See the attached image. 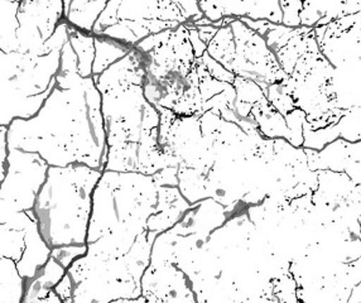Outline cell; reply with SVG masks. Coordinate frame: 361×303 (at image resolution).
<instances>
[{"mask_svg":"<svg viewBox=\"0 0 361 303\" xmlns=\"http://www.w3.org/2000/svg\"><path fill=\"white\" fill-rule=\"evenodd\" d=\"M25 253L17 263V268L23 278L32 279L46 266L52 253L42 234L38 233L37 218H32L25 229Z\"/></svg>","mask_w":361,"mask_h":303,"instance_id":"2","label":"cell"},{"mask_svg":"<svg viewBox=\"0 0 361 303\" xmlns=\"http://www.w3.org/2000/svg\"><path fill=\"white\" fill-rule=\"evenodd\" d=\"M25 285L17 261L1 256V302H23Z\"/></svg>","mask_w":361,"mask_h":303,"instance_id":"7","label":"cell"},{"mask_svg":"<svg viewBox=\"0 0 361 303\" xmlns=\"http://www.w3.org/2000/svg\"><path fill=\"white\" fill-rule=\"evenodd\" d=\"M68 36L70 42L78 58V75L82 79H89L92 75V66L95 61V37L87 35L76 27L68 23Z\"/></svg>","mask_w":361,"mask_h":303,"instance_id":"6","label":"cell"},{"mask_svg":"<svg viewBox=\"0 0 361 303\" xmlns=\"http://www.w3.org/2000/svg\"><path fill=\"white\" fill-rule=\"evenodd\" d=\"M319 173V188L312 194L314 205H330L336 207L343 200H346L351 191L355 188V183L351 181L345 172L334 171H317Z\"/></svg>","mask_w":361,"mask_h":303,"instance_id":"3","label":"cell"},{"mask_svg":"<svg viewBox=\"0 0 361 303\" xmlns=\"http://www.w3.org/2000/svg\"><path fill=\"white\" fill-rule=\"evenodd\" d=\"M361 302V282L359 285L354 287V290L351 292V296L349 298L348 303Z\"/></svg>","mask_w":361,"mask_h":303,"instance_id":"24","label":"cell"},{"mask_svg":"<svg viewBox=\"0 0 361 303\" xmlns=\"http://www.w3.org/2000/svg\"><path fill=\"white\" fill-rule=\"evenodd\" d=\"M153 180L156 182L157 186H169V187H177L180 185L178 180V167H167L163 168L159 173L153 175Z\"/></svg>","mask_w":361,"mask_h":303,"instance_id":"20","label":"cell"},{"mask_svg":"<svg viewBox=\"0 0 361 303\" xmlns=\"http://www.w3.org/2000/svg\"><path fill=\"white\" fill-rule=\"evenodd\" d=\"M271 105L274 106V109L279 111L283 116H287L290 111H293L295 109V100H293L292 95H287V94H283V92H282L281 97H278L276 101L271 103Z\"/></svg>","mask_w":361,"mask_h":303,"instance_id":"22","label":"cell"},{"mask_svg":"<svg viewBox=\"0 0 361 303\" xmlns=\"http://www.w3.org/2000/svg\"><path fill=\"white\" fill-rule=\"evenodd\" d=\"M247 18L253 20H269L274 25H282L283 12L279 1H249Z\"/></svg>","mask_w":361,"mask_h":303,"instance_id":"12","label":"cell"},{"mask_svg":"<svg viewBox=\"0 0 361 303\" xmlns=\"http://www.w3.org/2000/svg\"><path fill=\"white\" fill-rule=\"evenodd\" d=\"M73 290H75V283H73V277L70 273H66L63 278L54 287V291L60 296L62 302H75L73 299Z\"/></svg>","mask_w":361,"mask_h":303,"instance_id":"21","label":"cell"},{"mask_svg":"<svg viewBox=\"0 0 361 303\" xmlns=\"http://www.w3.org/2000/svg\"><path fill=\"white\" fill-rule=\"evenodd\" d=\"M233 85H234L235 90H236V100L238 101L255 105V104L262 103L264 99H267L264 92L260 89V86L252 80L236 76Z\"/></svg>","mask_w":361,"mask_h":303,"instance_id":"14","label":"cell"},{"mask_svg":"<svg viewBox=\"0 0 361 303\" xmlns=\"http://www.w3.org/2000/svg\"><path fill=\"white\" fill-rule=\"evenodd\" d=\"M307 156V163L310 170L334 171V172H345V166L349 161V142L338 140L332 142L322 151H314L305 148Z\"/></svg>","mask_w":361,"mask_h":303,"instance_id":"4","label":"cell"},{"mask_svg":"<svg viewBox=\"0 0 361 303\" xmlns=\"http://www.w3.org/2000/svg\"><path fill=\"white\" fill-rule=\"evenodd\" d=\"M271 283H273V295L278 298L279 302H300L297 297L298 285L292 273H287L279 278L271 279Z\"/></svg>","mask_w":361,"mask_h":303,"instance_id":"15","label":"cell"},{"mask_svg":"<svg viewBox=\"0 0 361 303\" xmlns=\"http://www.w3.org/2000/svg\"><path fill=\"white\" fill-rule=\"evenodd\" d=\"M6 180L1 186V215L28 211L49 173V163L35 152L9 148Z\"/></svg>","mask_w":361,"mask_h":303,"instance_id":"1","label":"cell"},{"mask_svg":"<svg viewBox=\"0 0 361 303\" xmlns=\"http://www.w3.org/2000/svg\"><path fill=\"white\" fill-rule=\"evenodd\" d=\"M134 47L127 43L115 41L105 36L95 37V61L92 66V75H102L109 67L114 65L116 60H121L132 52Z\"/></svg>","mask_w":361,"mask_h":303,"instance_id":"5","label":"cell"},{"mask_svg":"<svg viewBox=\"0 0 361 303\" xmlns=\"http://www.w3.org/2000/svg\"><path fill=\"white\" fill-rule=\"evenodd\" d=\"M307 120V114L303 110L295 108L293 111L286 116L287 127L290 133L289 143L295 148L303 146V124Z\"/></svg>","mask_w":361,"mask_h":303,"instance_id":"16","label":"cell"},{"mask_svg":"<svg viewBox=\"0 0 361 303\" xmlns=\"http://www.w3.org/2000/svg\"><path fill=\"white\" fill-rule=\"evenodd\" d=\"M345 173L355 185H361V157L355 159L349 158L348 163L345 166Z\"/></svg>","mask_w":361,"mask_h":303,"instance_id":"23","label":"cell"},{"mask_svg":"<svg viewBox=\"0 0 361 303\" xmlns=\"http://www.w3.org/2000/svg\"><path fill=\"white\" fill-rule=\"evenodd\" d=\"M1 52H18L19 42L17 32L19 22L17 18L20 3L1 1Z\"/></svg>","mask_w":361,"mask_h":303,"instance_id":"9","label":"cell"},{"mask_svg":"<svg viewBox=\"0 0 361 303\" xmlns=\"http://www.w3.org/2000/svg\"><path fill=\"white\" fill-rule=\"evenodd\" d=\"M340 138V130L337 124H331L329 127L321 128L312 130L307 120L303 124V146L302 148H310L314 151H322L327 144Z\"/></svg>","mask_w":361,"mask_h":303,"instance_id":"10","label":"cell"},{"mask_svg":"<svg viewBox=\"0 0 361 303\" xmlns=\"http://www.w3.org/2000/svg\"><path fill=\"white\" fill-rule=\"evenodd\" d=\"M25 230L9 229L1 225V256L18 263L25 250Z\"/></svg>","mask_w":361,"mask_h":303,"instance_id":"11","label":"cell"},{"mask_svg":"<svg viewBox=\"0 0 361 303\" xmlns=\"http://www.w3.org/2000/svg\"><path fill=\"white\" fill-rule=\"evenodd\" d=\"M106 6V1H71L67 22L81 32L92 35L97 19Z\"/></svg>","mask_w":361,"mask_h":303,"instance_id":"8","label":"cell"},{"mask_svg":"<svg viewBox=\"0 0 361 303\" xmlns=\"http://www.w3.org/2000/svg\"><path fill=\"white\" fill-rule=\"evenodd\" d=\"M87 250H89V247L86 244L84 245H61V247L52 248L51 256L67 269V268L71 267L73 261L78 259L80 256L86 255Z\"/></svg>","mask_w":361,"mask_h":303,"instance_id":"17","label":"cell"},{"mask_svg":"<svg viewBox=\"0 0 361 303\" xmlns=\"http://www.w3.org/2000/svg\"><path fill=\"white\" fill-rule=\"evenodd\" d=\"M340 138L350 143L361 140V106L346 110L343 118L337 123Z\"/></svg>","mask_w":361,"mask_h":303,"instance_id":"13","label":"cell"},{"mask_svg":"<svg viewBox=\"0 0 361 303\" xmlns=\"http://www.w3.org/2000/svg\"><path fill=\"white\" fill-rule=\"evenodd\" d=\"M202 61L205 63L207 71L210 73L212 79L217 80V81H221V82H228V84H234L235 79H236V75L234 73L229 71L228 68L219 63L215 58H212L209 52L206 51L204 56H202Z\"/></svg>","mask_w":361,"mask_h":303,"instance_id":"19","label":"cell"},{"mask_svg":"<svg viewBox=\"0 0 361 303\" xmlns=\"http://www.w3.org/2000/svg\"><path fill=\"white\" fill-rule=\"evenodd\" d=\"M281 8L283 12V22L282 25L288 28H300L301 27V14L303 9V1H295V0H289V1H279Z\"/></svg>","mask_w":361,"mask_h":303,"instance_id":"18","label":"cell"}]
</instances>
